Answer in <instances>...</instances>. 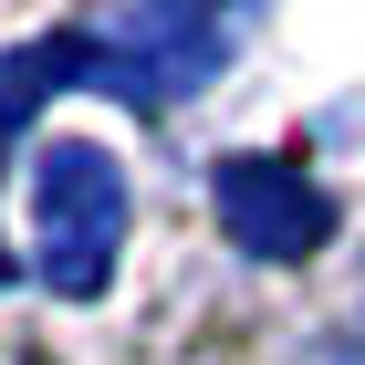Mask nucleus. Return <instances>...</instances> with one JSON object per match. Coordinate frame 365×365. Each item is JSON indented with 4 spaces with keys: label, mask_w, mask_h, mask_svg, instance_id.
I'll use <instances>...</instances> for the list:
<instances>
[{
    "label": "nucleus",
    "mask_w": 365,
    "mask_h": 365,
    "mask_svg": "<svg viewBox=\"0 0 365 365\" xmlns=\"http://www.w3.org/2000/svg\"><path fill=\"white\" fill-rule=\"evenodd\" d=\"M31 209H42V282H53L63 303H94L125 251V168H115L105 146H42V168H31Z\"/></svg>",
    "instance_id": "1"
},
{
    "label": "nucleus",
    "mask_w": 365,
    "mask_h": 365,
    "mask_svg": "<svg viewBox=\"0 0 365 365\" xmlns=\"http://www.w3.org/2000/svg\"><path fill=\"white\" fill-rule=\"evenodd\" d=\"M220 42L230 31L198 21V11H115V21L73 31V63L125 105H168V94H198L220 73Z\"/></svg>",
    "instance_id": "2"
},
{
    "label": "nucleus",
    "mask_w": 365,
    "mask_h": 365,
    "mask_svg": "<svg viewBox=\"0 0 365 365\" xmlns=\"http://www.w3.org/2000/svg\"><path fill=\"white\" fill-rule=\"evenodd\" d=\"M220 230L251 261H313L334 240V198L313 188L292 157H230L220 168Z\"/></svg>",
    "instance_id": "3"
}]
</instances>
